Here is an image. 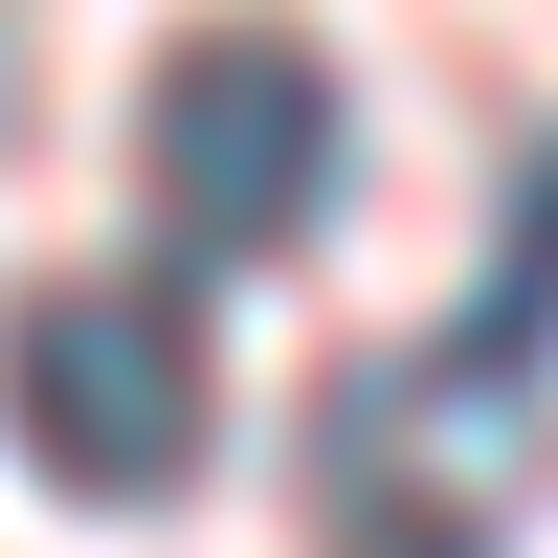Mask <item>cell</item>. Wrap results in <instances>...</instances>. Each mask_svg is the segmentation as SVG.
Listing matches in <instances>:
<instances>
[{
  "label": "cell",
  "mask_w": 558,
  "mask_h": 558,
  "mask_svg": "<svg viewBox=\"0 0 558 558\" xmlns=\"http://www.w3.org/2000/svg\"><path fill=\"white\" fill-rule=\"evenodd\" d=\"M536 336H558V157H536V202H514V268H492V336H470V380H536Z\"/></svg>",
  "instance_id": "obj_3"
},
{
  "label": "cell",
  "mask_w": 558,
  "mask_h": 558,
  "mask_svg": "<svg viewBox=\"0 0 558 558\" xmlns=\"http://www.w3.org/2000/svg\"><path fill=\"white\" fill-rule=\"evenodd\" d=\"M134 157H157V223H179V246L246 268V246H291V223L336 202V89H313V45L202 23L157 68V112H134Z\"/></svg>",
  "instance_id": "obj_2"
},
{
  "label": "cell",
  "mask_w": 558,
  "mask_h": 558,
  "mask_svg": "<svg viewBox=\"0 0 558 558\" xmlns=\"http://www.w3.org/2000/svg\"><path fill=\"white\" fill-rule=\"evenodd\" d=\"M357 558H470V536H447V514H357Z\"/></svg>",
  "instance_id": "obj_4"
},
{
  "label": "cell",
  "mask_w": 558,
  "mask_h": 558,
  "mask_svg": "<svg viewBox=\"0 0 558 558\" xmlns=\"http://www.w3.org/2000/svg\"><path fill=\"white\" fill-rule=\"evenodd\" d=\"M202 425H223L202 291H157V268H68V291H23V470H45V492L157 514V492L202 470Z\"/></svg>",
  "instance_id": "obj_1"
}]
</instances>
